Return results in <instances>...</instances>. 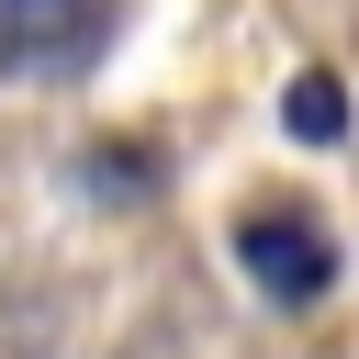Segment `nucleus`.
<instances>
[{
	"label": "nucleus",
	"instance_id": "obj_1",
	"mask_svg": "<svg viewBox=\"0 0 359 359\" xmlns=\"http://www.w3.org/2000/svg\"><path fill=\"white\" fill-rule=\"evenodd\" d=\"M236 258H247V280H258V292H280V303H314V292L337 280L325 224H314V213H292V202L247 213V224H236Z\"/></svg>",
	"mask_w": 359,
	"mask_h": 359
},
{
	"label": "nucleus",
	"instance_id": "obj_2",
	"mask_svg": "<svg viewBox=\"0 0 359 359\" xmlns=\"http://www.w3.org/2000/svg\"><path fill=\"white\" fill-rule=\"evenodd\" d=\"M101 34V0H0V67H67Z\"/></svg>",
	"mask_w": 359,
	"mask_h": 359
},
{
	"label": "nucleus",
	"instance_id": "obj_3",
	"mask_svg": "<svg viewBox=\"0 0 359 359\" xmlns=\"http://www.w3.org/2000/svg\"><path fill=\"white\" fill-rule=\"evenodd\" d=\"M292 135H337V90H325V79L292 90Z\"/></svg>",
	"mask_w": 359,
	"mask_h": 359
}]
</instances>
